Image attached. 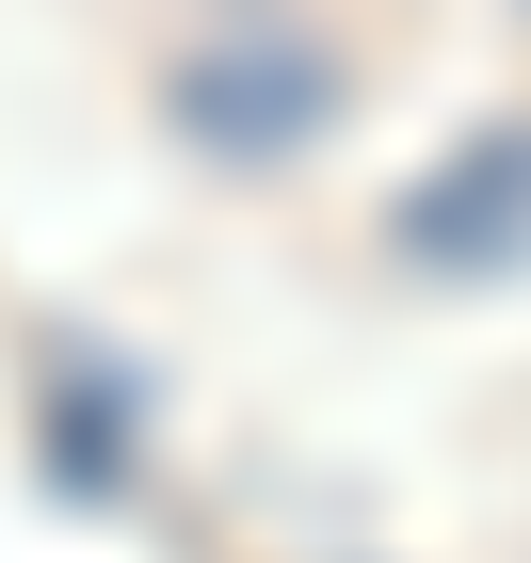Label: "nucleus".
Wrapping results in <instances>:
<instances>
[{
  "label": "nucleus",
  "instance_id": "1",
  "mask_svg": "<svg viewBox=\"0 0 531 563\" xmlns=\"http://www.w3.org/2000/svg\"><path fill=\"white\" fill-rule=\"evenodd\" d=\"M322 113H339V81H322L307 48H193V65H177V130L225 145V162H274V145H307Z\"/></svg>",
  "mask_w": 531,
  "mask_h": 563
},
{
  "label": "nucleus",
  "instance_id": "2",
  "mask_svg": "<svg viewBox=\"0 0 531 563\" xmlns=\"http://www.w3.org/2000/svg\"><path fill=\"white\" fill-rule=\"evenodd\" d=\"M402 242H419L435 274H484V258H516V242H531V130L467 145V162H451L435 194L402 210Z\"/></svg>",
  "mask_w": 531,
  "mask_h": 563
}]
</instances>
